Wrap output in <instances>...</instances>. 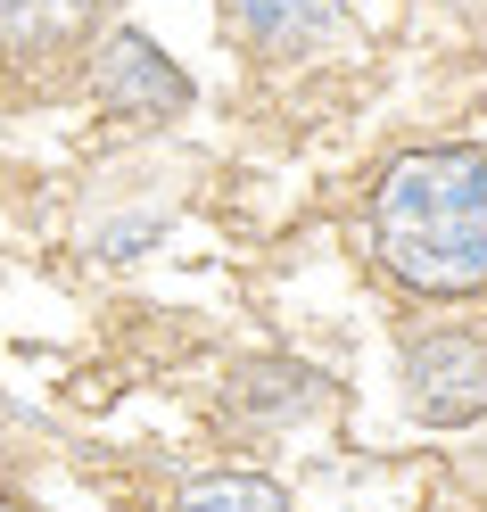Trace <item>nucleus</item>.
<instances>
[{
	"label": "nucleus",
	"instance_id": "obj_7",
	"mask_svg": "<svg viewBox=\"0 0 487 512\" xmlns=\"http://www.w3.org/2000/svg\"><path fill=\"white\" fill-rule=\"evenodd\" d=\"M166 512H289V496L265 471H207V479H190Z\"/></svg>",
	"mask_w": 487,
	"mask_h": 512
},
{
	"label": "nucleus",
	"instance_id": "obj_6",
	"mask_svg": "<svg viewBox=\"0 0 487 512\" xmlns=\"http://www.w3.org/2000/svg\"><path fill=\"white\" fill-rule=\"evenodd\" d=\"M314 405H322V372H306V364H281V356H265V364H240V372H232V413H240L248 430L306 422Z\"/></svg>",
	"mask_w": 487,
	"mask_h": 512
},
{
	"label": "nucleus",
	"instance_id": "obj_5",
	"mask_svg": "<svg viewBox=\"0 0 487 512\" xmlns=\"http://www.w3.org/2000/svg\"><path fill=\"white\" fill-rule=\"evenodd\" d=\"M91 17H100V0H0V58H17V67H42V58H67Z\"/></svg>",
	"mask_w": 487,
	"mask_h": 512
},
{
	"label": "nucleus",
	"instance_id": "obj_4",
	"mask_svg": "<svg viewBox=\"0 0 487 512\" xmlns=\"http://www.w3.org/2000/svg\"><path fill=\"white\" fill-rule=\"evenodd\" d=\"M223 25L265 58H306L347 34V0H223Z\"/></svg>",
	"mask_w": 487,
	"mask_h": 512
},
{
	"label": "nucleus",
	"instance_id": "obj_1",
	"mask_svg": "<svg viewBox=\"0 0 487 512\" xmlns=\"http://www.w3.org/2000/svg\"><path fill=\"white\" fill-rule=\"evenodd\" d=\"M372 256L413 298H479L487 290V149H405L372 182Z\"/></svg>",
	"mask_w": 487,
	"mask_h": 512
},
{
	"label": "nucleus",
	"instance_id": "obj_2",
	"mask_svg": "<svg viewBox=\"0 0 487 512\" xmlns=\"http://www.w3.org/2000/svg\"><path fill=\"white\" fill-rule=\"evenodd\" d=\"M91 108H100L108 124H174L190 108V75L149 34L116 25V34L91 50Z\"/></svg>",
	"mask_w": 487,
	"mask_h": 512
},
{
	"label": "nucleus",
	"instance_id": "obj_8",
	"mask_svg": "<svg viewBox=\"0 0 487 512\" xmlns=\"http://www.w3.org/2000/svg\"><path fill=\"white\" fill-rule=\"evenodd\" d=\"M454 9H479V17H487V0H454Z\"/></svg>",
	"mask_w": 487,
	"mask_h": 512
},
{
	"label": "nucleus",
	"instance_id": "obj_3",
	"mask_svg": "<svg viewBox=\"0 0 487 512\" xmlns=\"http://www.w3.org/2000/svg\"><path fill=\"white\" fill-rule=\"evenodd\" d=\"M397 389H405V413L430 422V430L479 422V413H487V339L479 331H421L405 347Z\"/></svg>",
	"mask_w": 487,
	"mask_h": 512
}]
</instances>
